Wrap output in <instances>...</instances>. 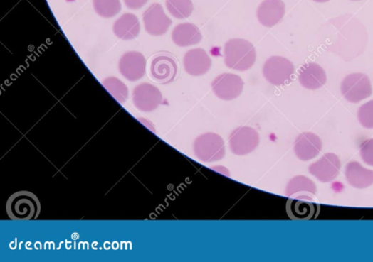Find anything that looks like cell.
I'll use <instances>...</instances> for the list:
<instances>
[{
	"label": "cell",
	"mask_w": 373,
	"mask_h": 262,
	"mask_svg": "<svg viewBox=\"0 0 373 262\" xmlns=\"http://www.w3.org/2000/svg\"><path fill=\"white\" fill-rule=\"evenodd\" d=\"M123 1L129 9L137 11V9L145 6L147 4L148 0H123Z\"/></svg>",
	"instance_id": "4316f807"
},
{
	"label": "cell",
	"mask_w": 373,
	"mask_h": 262,
	"mask_svg": "<svg viewBox=\"0 0 373 262\" xmlns=\"http://www.w3.org/2000/svg\"><path fill=\"white\" fill-rule=\"evenodd\" d=\"M211 87L219 99L231 101L242 94L244 82L238 75L223 73L213 81Z\"/></svg>",
	"instance_id": "52a82bcc"
},
{
	"label": "cell",
	"mask_w": 373,
	"mask_h": 262,
	"mask_svg": "<svg viewBox=\"0 0 373 262\" xmlns=\"http://www.w3.org/2000/svg\"><path fill=\"white\" fill-rule=\"evenodd\" d=\"M103 85L112 93L114 97L125 98L127 95L128 89L125 84L117 78H107L103 81Z\"/></svg>",
	"instance_id": "cb8c5ba5"
},
{
	"label": "cell",
	"mask_w": 373,
	"mask_h": 262,
	"mask_svg": "<svg viewBox=\"0 0 373 262\" xmlns=\"http://www.w3.org/2000/svg\"><path fill=\"white\" fill-rule=\"evenodd\" d=\"M260 144V135L252 127L241 126L235 129L228 137L231 152L236 155L253 153Z\"/></svg>",
	"instance_id": "8992f818"
},
{
	"label": "cell",
	"mask_w": 373,
	"mask_h": 262,
	"mask_svg": "<svg viewBox=\"0 0 373 262\" xmlns=\"http://www.w3.org/2000/svg\"><path fill=\"white\" fill-rule=\"evenodd\" d=\"M113 33L122 40L136 39L140 33L137 16L132 13L123 14L114 23Z\"/></svg>",
	"instance_id": "d6986e66"
},
{
	"label": "cell",
	"mask_w": 373,
	"mask_h": 262,
	"mask_svg": "<svg viewBox=\"0 0 373 262\" xmlns=\"http://www.w3.org/2000/svg\"><path fill=\"white\" fill-rule=\"evenodd\" d=\"M327 80L326 71L317 63L308 62L299 70V82L307 89L315 90L322 87Z\"/></svg>",
	"instance_id": "4fadbf2b"
},
{
	"label": "cell",
	"mask_w": 373,
	"mask_h": 262,
	"mask_svg": "<svg viewBox=\"0 0 373 262\" xmlns=\"http://www.w3.org/2000/svg\"><path fill=\"white\" fill-rule=\"evenodd\" d=\"M169 13L179 20H184L192 14L194 4L192 0H166Z\"/></svg>",
	"instance_id": "7402d4cb"
},
{
	"label": "cell",
	"mask_w": 373,
	"mask_h": 262,
	"mask_svg": "<svg viewBox=\"0 0 373 262\" xmlns=\"http://www.w3.org/2000/svg\"><path fill=\"white\" fill-rule=\"evenodd\" d=\"M146 31L152 36L164 35L173 21L166 15L164 8L157 3L152 4L142 15Z\"/></svg>",
	"instance_id": "9c48e42d"
},
{
	"label": "cell",
	"mask_w": 373,
	"mask_h": 262,
	"mask_svg": "<svg viewBox=\"0 0 373 262\" xmlns=\"http://www.w3.org/2000/svg\"><path fill=\"white\" fill-rule=\"evenodd\" d=\"M285 11L283 0H264L258 8V20L264 26L273 27L282 21Z\"/></svg>",
	"instance_id": "2e32d148"
},
{
	"label": "cell",
	"mask_w": 373,
	"mask_h": 262,
	"mask_svg": "<svg viewBox=\"0 0 373 262\" xmlns=\"http://www.w3.org/2000/svg\"><path fill=\"white\" fill-rule=\"evenodd\" d=\"M41 212V204L37 196L28 191L17 192L8 199L6 212L14 221L36 220Z\"/></svg>",
	"instance_id": "6da1fadb"
},
{
	"label": "cell",
	"mask_w": 373,
	"mask_h": 262,
	"mask_svg": "<svg viewBox=\"0 0 373 262\" xmlns=\"http://www.w3.org/2000/svg\"><path fill=\"white\" fill-rule=\"evenodd\" d=\"M134 99L138 105L147 110L156 109L162 102L160 91L149 83H142L134 91Z\"/></svg>",
	"instance_id": "ffe728a7"
},
{
	"label": "cell",
	"mask_w": 373,
	"mask_h": 262,
	"mask_svg": "<svg viewBox=\"0 0 373 262\" xmlns=\"http://www.w3.org/2000/svg\"><path fill=\"white\" fill-rule=\"evenodd\" d=\"M360 124L367 129H373V100L361 106L358 111Z\"/></svg>",
	"instance_id": "d4e9b609"
},
{
	"label": "cell",
	"mask_w": 373,
	"mask_h": 262,
	"mask_svg": "<svg viewBox=\"0 0 373 262\" xmlns=\"http://www.w3.org/2000/svg\"><path fill=\"white\" fill-rule=\"evenodd\" d=\"M263 72L267 82L280 87L288 85L293 81L295 67L289 60L282 56H272L266 61Z\"/></svg>",
	"instance_id": "277c9868"
},
{
	"label": "cell",
	"mask_w": 373,
	"mask_h": 262,
	"mask_svg": "<svg viewBox=\"0 0 373 262\" xmlns=\"http://www.w3.org/2000/svg\"><path fill=\"white\" fill-rule=\"evenodd\" d=\"M341 170L339 157L334 153L325 154L317 162L311 164L309 173L321 182H330L338 176Z\"/></svg>",
	"instance_id": "8fae6325"
},
{
	"label": "cell",
	"mask_w": 373,
	"mask_h": 262,
	"mask_svg": "<svg viewBox=\"0 0 373 262\" xmlns=\"http://www.w3.org/2000/svg\"><path fill=\"white\" fill-rule=\"evenodd\" d=\"M341 92L352 104H358L371 97L372 89L369 78L365 74L348 75L341 83Z\"/></svg>",
	"instance_id": "5b68a950"
},
{
	"label": "cell",
	"mask_w": 373,
	"mask_h": 262,
	"mask_svg": "<svg viewBox=\"0 0 373 262\" xmlns=\"http://www.w3.org/2000/svg\"><path fill=\"white\" fill-rule=\"evenodd\" d=\"M119 70L124 77L131 82L140 80L147 71L145 55L136 51L124 53L119 62Z\"/></svg>",
	"instance_id": "30bf717a"
},
{
	"label": "cell",
	"mask_w": 373,
	"mask_h": 262,
	"mask_svg": "<svg viewBox=\"0 0 373 262\" xmlns=\"http://www.w3.org/2000/svg\"><path fill=\"white\" fill-rule=\"evenodd\" d=\"M360 155L362 160L370 166H373V139L366 140L360 148Z\"/></svg>",
	"instance_id": "484cf974"
},
{
	"label": "cell",
	"mask_w": 373,
	"mask_h": 262,
	"mask_svg": "<svg viewBox=\"0 0 373 262\" xmlns=\"http://www.w3.org/2000/svg\"><path fill=\"white\" fill-rule=\"evenodd\" d=\"M184 65L186 72L191 76L200 77L211 67L212 60L204 49L196 48L185 54Z\"/></svg>",
	"instance_id": "5bb4252c"
},
{
	"label": "cell",
	"mask_w": 373,
	"mask_h": 262,
	"mask_svg": "<svg viewBox=\"0 0 373 262\" xmlns=\"http://www.w3.org/2000/svg\"><path fill=\"white\" fill-rule=\"evenodd\" d=\"M225 63L229 69L244 72L252 68L256 60L254 45L243 39H233L225 44Z\"/></svg>",
	"instance_id": "7a4b0ae2"
},
{
	"label": "cell",
	"mask_w": 373,
	"mask_h": 262,
	"mask_svg": "<svg viewBox=\"0 0 373 262\" xmlns=\"http://www.w3.org/2000/svg\"><path fill=\"white\" fill-rule=\"evenodd\" d=\"M351 1H360V0H351Z\"/></svg>",
	"instance_id": "f1b7e54d"
},
{
	"label": "cell",
	"mask_w": 373,
	"mask_h": 262,
	"mask_svg": "<svg viewBox=\"0 0 373 262\" xmlns=\"http://www.w3.org/2000/svg\"><path fill=\"white\" fill-rule=\"evenodd\" d=\"M313 1L317 2V3H327L330 1V0H313Z\"/></svg>",
	"instance_id": "83f0119b"
},
{
	"label": "cell",
	"mask_w": 373,
	"mask_h": 262,
	"mask_svg": "<svg viewBox=\"0 0 373 262\" xmlns=\"http://www.w3.org/2000/svg\"><path fill=\"white\" fill-rule=\"evenodd\" d=\"M178 70L177 61L173 55L168 53H159L151 62V76L159 83L173 82L177 76Z\"/></svg>",
	"instance_id": "ba28073f"
},
{
	"label": "cell",
	"mask_w": 373,
	"mask_h": 262,
	"mask_svg": "<svg viewBox=\"0 0 373 262\" xmlns=\"http://www.w3.org/2000/svg\"><path fill=\"white\" fill-rule=\"evenodd\" d=\"M95 11L103 18H112L120 13L122 9L120 0H93Z\"/></svg>",
	"instance_id": "603a6c76"
},
{
	"label": "cell",
	"mask_w": 373,
	"mask_h": 262,
	"mask_svg": "<svg viewBox=\"0 0 373 262\" xmlns=\"http://www.w3.org/2000/svg\"><path fill=\"white\" fill-rule=\"evenodd\" d=\"M172 39L180 48H187L199 43L203 39V36L196 25L185 23L174 28L172 33Z\"/></svg>",
	"instance_id": "ac0fdd59"
},
{
	"label": "cell",
	"mask_w": 373,
	"mask_h": 262,
	"mask_svg": "<svg viewBox=\"0 0 373 262\" xmlns=\"http://www.w3.org/2000/svg\"><path fill=\"white\" fill-rule=\"evenodd\" d=\"M317 192V185L305 175L293 177L285 188V195L295 200L312 201Z\"/></svg>",
	"instance_id": "9a60e30c"
},
{
	"label": "cell",
	"mask_w": 373,
	"mask_h": 262,
	"mask_svg": "<svg viewBox=\"0 0 373 262\" xmlns=\"http://www.w3.org/2000/svg\"><path fill=\"white\" fill-rule=\"evenodd\" d=\"M309 200L290 199L286 203V212L293 220H310L317 214V205Z\"/></svg>",
	"instance_id": "44dd1931"
},
{
	"label": "cell",
	"mask_w": 373,
	"mask_h": 262,
	"mask_svg": "<svg viewBox=\"0 0 373 262\" xmlns=\"http://www.w3.org/2000/svg\"><path fill=\"white\" fill-rule=\"evenodd\" d=\"M194 151L199 160L207 163H215L224 158L225 143L223 138L218 134L207 133L195 139Z\"/></svg>",
	"instance_id": "3957f363"
},
{
	"label": "cell",
	"mask_w": 373,
	"mask_h": 262,
	"mask_svg": "<svg viewBox=\"0 0 373 262\" xmlns=\"http://www.w3.org/2000/svg\"><path fill=\"white\" fill-rule=\"evenodd\" d=\"M346 179L349 184L358 190L367 189L373 185V171L358 162H350L346 166Z\"/></svg>",
	"instance_id": "e0dca14e"
},
{
	"label": "cell",
	"mask_w": 373,
	"mask_h": 262,
	"mask_svg": "<svg viewBox=\"0 0 373 262\" xmlns=\"http://www.w3.org/2000/svg\"><path fill=\"white\" fill-rule=\"evenodd\" d=\"M322 148L321 138L312 133H303L295 138L294 151L302 161H310L317 157Z\"/></svg>",
	"instance_id": "7c38bea8"
}]
</instances>
